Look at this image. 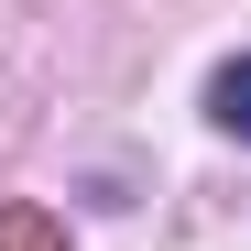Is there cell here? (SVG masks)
<instances>
[{
  "mask_svg": "<svg viewBox=\"0 0 251 251\" xmlns=\"http://www.w3.org/2000/svg\"><path fill=\"white\" fill-rule=\"evenodd\" d=\"M0 251H66V240H55V219L22 207V219H0Z\"/></svg>",
  "mask_w": 251,
  "mask_h": 251,
  "instance_id": "obj_2",
  "label": "cell"
},
{
  "mask_svg": "<svg viewBox=\"0 0 251 251\" xmlns=\"http://www.w3.org/2000/svg\"><path fill=\"white\" fill-rule=\"evenodd\" d=\"M207 120H219L229 142H251V55H229L219 76H207Z\"/></svg>",
  "mask_w": 251,
  "mask_h": 251,
  "instance_id": "obj_1",
  "label": "cell"
}]
</instances>
